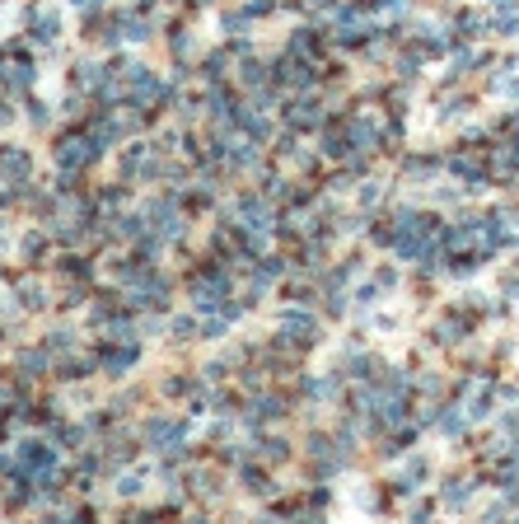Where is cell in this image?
<instances>
[{
	"mask_svg": "<svg viewBox=\"0 0 519 524\" xmlns=\"http://www.w3.org/2000/svg\"><path fill=\"white\" fill-rule=\"evenodd\" d=\"M182 436H187V431H182L178 421H155V426H150V449H173Z\"/></svg>",
	"mask_w": 519,
	"mask_h": 524,
	"instance_id": "1",
	"label": "cell"
},
{
	"mask_svg": "<svg viewBox=\"0 0 519 524\" xmlns=\"http://www.w3.org/2000/svg\"><path fill=\"white\" fill-rule=\"evenodd\" d=\"M89 159H94V145H89V141H66V145H61V164H89Z\"/></svg>",
	"mask_w": 519,
	"mask_h": 524,
	"instance_id": "2",
	"label": "cell"
},
{
	"mask_svg": "<svg viewBox=\"0 0 519 524\" xmlns=\"http://www.w3.org/2000/svg\"><path fill=\"white\" fill-rule=\"evenodd\" d=\"M281 333H286L290 342H304L313 333V318H304V314H286V323H281Z\"/></svg>",
	"mask_w": 519,
	"mask_h": 524,
	"instance_id": "3",
	"label": "cell"
},
{
	"mask_svg": "<svg viewBox=\"0 0 519 524\" xmlns=\"http://www.w3.org/2000/svg\"><path fill=\"white\" fill-rule=\"evenodd\" d=\"M24 174H28V159L19 150H5L0 155V178H24Z\"/></svg>",
	"mask_w": 519,
	"mask_h": 524,
	"instance_id": "4",
	"label": "cell"
},
{
	"mask_svg": "<svg viewBox=\"0 0 519 524\" xmlns=\"http://www.w3.org/2000/svg\"><path fill=\"white\" fill-rule=\"evenodd\" d=\"M150 99H159V80L150 71H136V104H150Z\"/></svg>",
	"mask_w": 519,
	"mask_h": 524,
	"instance_id": "5",
	"label": "cell"
},
{
	"mask_svg": "<svg viewBox=\"0 0 519 524\" xmlns=\"http://www.w3.org/2000/svg\"><path fill=\"white\" fill-rule=\"evenodd\" d=\"M131 361H136V346H127V351H108V370L117 374V370H127Z\"/></svg>",
	"mask_w": 519,
	"mask_h": 524,
	"instance_id": "6",
	"label": "cell"
},
{
	"mask_svg": "<svg viewBox=\"0 0 519 524\" xmlns=\"http://www.w3.org/2000/svg\"><path fill=\"white\" fill-rule=\"evenodd\" d=\"M33 33H43L38 43H52V33H56V19H52V14H43V19L33 24Z\"/></svg>",
	"mask_w": 519,
	"mask_h": 524,
	"instance_id": "7",
	"label": "cell"
}]
</instances>
